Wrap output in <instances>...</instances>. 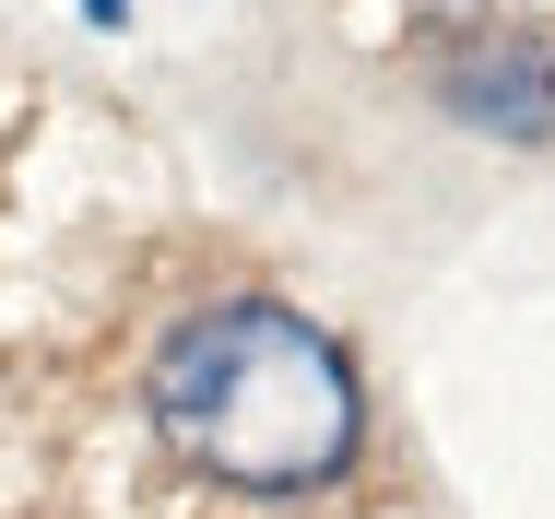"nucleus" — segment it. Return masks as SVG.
<instances>
[{"instance_id": "f257e3e1", "label": "nucleus", "mask_w": 555, "mask_h": 519, "mask_svg": "<svg viewBox=\"0 0 555 519\" xmlns=\"http://www.w3.org/2000/svg\"><path fill=\"white\" fill-rule=\"evenodd\" d=\"M354 366L320 319L272 308V296H224L178 319L154 354V437L178 460H202L214 484L284 496V484H332L354 460Z\"/></svg>"}, {"instance_id": "f03ea898", "label": "nucleus", "mask_w": 555, "mask_h": 519, "mask_svg": "<svg viewBox=\"0 0 555 519\" xmlns=\"http://www.w3.org/2000/svg\"><path fill=\"white\" fill-rule=\"evenodd\" d=\"M426 60L473 130H508V142L555 130V0H438Z\"/></svg>"}]
</instances>
